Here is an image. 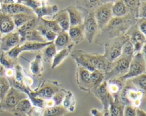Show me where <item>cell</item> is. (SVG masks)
Segmentation results:
<instances>
[{
  "instance_id": "obj_26",
  "label": "cell",
  "mask_w": 146,
  "mask_h": 116,
  "mask_svg": "<svg viewBox=\"0 0 146 116\" xmlns=\"http://www.w3.org/2000/svg\"><path fill=\"white\" fill-rule=\"evenodd\" d=\"M29 70L33 76L39 77L44 72V65H43V58L41 53L37 54L34 59L31 61L29 65Z\"/></svg>"
},
{
  "instance_id": "obj_5",
  "label": "cell",
  "mask_w": 146,
  "mask_h": 116,
  "mask_svg": "<svg viewBox=\"0 0 146 116\" xmlns=\"http://www.w3.org/2000/svg\"><path fill=\"white\" fill-rule=\"evenodd\" d=\"M129 40L130 36L126 33L123 35L115 37L107 41L104 44L105 51L103 54L106 59L110 63L113 62L114 61L118 59L121 55L123 46Z\"/></svg>"
},
{
  "instance_id": "obj_50",
  "label": "cell",
  "mask_w": 146,
  "mask_h": 116,
  "mask_svg": "<svg viewBox=\"0 0 146 116\" xmlns=\"http://www.w3.org/2000/svg\"><path fill=\"white\" fill-rule=\"evenodd\" d=\"M1 36H2V34H1V33H0V40H1Z\"/></svg>"
},
{
  "instance_id": "obj_28",
  "label": "cell",
  "mask_w": 146,
  "mask_h": 116,
  "mask_svg": "<svg viewBox=\"0 0 146 116\" xmlns=\"http://www.w3.org/2000/svg\"><path fill=\"white\" fill-rule=\"evenodd\" d=\"M61 105L64 107L67 113H73L75 111L76 101V98L72 92H71L70 91H66L65 95H64Z\"/></svg>"
},
{
  "instance_id": "obj_24",
  "label": "cell",
  "mask_w": 146,
  "mask_h": 116,
  "mask_svg": "<svg viewBox=\"0 0 146 116\" xmlns=\"http://www.w3.org/2000/svg\"><path fill=\"white\" fill-rule=\"evenodd\" d=\"M32 106L30 100L28 98H24L16 105L11 113L15 116H28Z\"/></svg>"
},
{
  "instance_id": "obj_20",
  "label": "cell",
  "mask_w": 146,
  "mask_h": 116,
  "mask_svg": "<svg viewBox=\"0 0 146 116\" xmlns=\"http://www.w3.org/2000/svg\"><path fill=\"white\" fill-rule=\"evenodd\" d=\"M16 30L12 17L0 11V33L6 34Z\"/></svg>"
},
{
  "instance_id": "obj_35",
  "label": "cell",
  "mask_w": 146,
  "mask_h": 116,
  "mask_svg": "<svg viewBox=\"0 0 146 116\" xmlns=\"http://www.w3.org/2000/svg\"><path fill=\"white\" fill-rule=\"evenodd\" d=\"M130 81L132 83L133 85L138 88L140 91H143V93L146 92V74H143L138 76L133 77L132 78H130Z\"/></svg>"
},
{
  "instance_id": "obj_32",
  "label": "cell",
  "mask_w": 146,
  "mask_h": 116,
  "mask_svg": "<svg viewBox=\"0 0 146 116\" xmlns=\"http://www.w3.org/2000/svg\"><path fill=\"white\" fill-rule=\"evenodd\" d=\"M41 51H42V54H42L43 61H44L45 62H51L53 58H54V56L57 52L56 48L55 45L54 44V41L51 42L50 44H48V46H46Z\"/></svg>"
},
{
  "instance_id": "obj_31",
  "label": "cell",
  "mask_w": 146,
  "mask_h": 116,
  "mask_svg": "<svg viewBox=\"0 0 146 116\" xmlns=\"http://www.w3.org/2000/svg\"><path fill=\"white\" fill-rule=\"evenodd\" d=\"M39 21L40 18H38V17L36 16V17H33L32 19L29 20V21H27V22H26L24 24H23V25L21 26V27H20L19 28L17 29L16 31L19 33V34H20L27 32V31L35 29H36Z\"/></svg>"
},
{
  "instance_id": "obj_49",
  "label": "cell",
  "mask_w": 146,
  "mask_h": 116,
  "mask_svg": "<svg viewBox=\"0 0 146 116\" xmlns=\"http://www.w3.org/2000/svg\"><path fill=\"white\" fill-rule=\"evenodd\" d=\"M100 4H107V3H114L118 0H99Z\"/></svg>"
},
{
  "instance_id": "obj_47",
  "label": "cell",
  "mask_w": 146,
  "mask_h": 116,
  "mask_svg": "<svg viewBox=\"0 0 146 116\" xmlns=\"http://www.w3.org/2000/svg\"><path fill=\"white\" fill-rule=\"evenodd\" d=\"M14 3H20V0H1V4H14Z\"/></svg>"
},
{
  "instance_id": "obj_36",
  "label": "cell",
  "mask_w": 146,
  "mask_h": 116,
  "mask_svg": "<svg viewBox=\"0 0 146 116\" xmlns=\"http://www.w3.org/2000/svg\"><path fill=\"white\" fill-rule=\"evenodd\" d=\"M67 111L62 105H56L51 108H44L43 116H64Z\"/></svg>"
},
{
  "instance_id": "obj_18",
  "label": "cell",
  "mask_w": 146,
  "mask_h": 116,
  "mask_svg": "<svg viewBox=\"0 0 146 116\" xmlns=\"http://www.w3.org/2000/svg\"><path fill=\"white\" fill-rule=\"evenodd\" d=\"M100 4L99 0H76L75 7L85 16L88 13L94 12Z\"/></svg>"
},
{
  "instance_id": "obj_4",
  "label": "cell",
  "mask_w": 146,
  "mask_h": 116,
  "mask_svg": "<svg viewBox=\"0 0 146 116\" xmlns=\"http://www.w3.org/2000/svg\"><path fill=\"white\" fill-rule=\"evenodd\" d=\"M145 93L135 88L129 79L126 80L118 96V101L123 105H131L140 108L145 96Z\"/></svg>"
},
{
  "instance_id": "obj_14",
  "label": "cell",
  "mask_w": 146,
  "mask_h": 116,
  "mask_svg": "<svg viewBox=\"0 0 146 116\" xmlns=\"http://www.w3.org/2000/svg\"><path fill=\"white\" fill-rule=\"evenodd\" d=\"M137 23V22H136ZM127 34L130 36V41L132 44L135 53L140 52L145 44V35H144L138 28L137 24H134L128 31Z\"/></svg>"
},
{
  "instance_id": "obj_43",
  "label": "cell",
  "mask_w": 146,
  "mask_h": 116,
  "mask_svg": "<svg viewBox=\"0 0 146 116\" xmlns=\"http://www.w3.org/2000/svg\"><path fill=\"white\" fill-rule=\"evenodd\" d=\"M136 108L131 105H125L123 109V116H135Z\"/></svg>"
},
{
  "instance_id": "obj_15",
  "label": "cell",
  "mask_w": 146,
  "mask_h": 116,
  "mask_svg": "<svg viewBox=\"0 0 146 116\" xmlns=\"http://www.w3.org/2000/svg\"><path fill=\"white\" fill-rule=\"evenodd\" d=\"M20 44V36L17 31L3 34L0 40V50L8 52Z\"/></svg>"
},
{
  "instance_id": "obj_6",
  "label": "cell",
  "mask_w": 146,
  "mask_h": 116,
  "mask_svg": "<svg viewBox=\"0 0 146 116\" xmlns=\"http://www.w3.org/2000/svg\"><path fill=\"white\" fill-rule=\"evenodd\" d=\"M63 89L64 88L62 85L57 81L46 80L43 83L40 84L36 89L31 91L28 94V97H37L46 101V100L51 99L56 93L62 91Z\"/></svg>"
},
{
  "instance_id": "obj_1",
  "label": "cell",
  "mask_w": 146,
  "mask_h": 116,
  "mask_svg": "<svg viewBox=\"0 0 146 116\" xmlns=\"http://www.w3.org/2000/svg\"><path fill=\"white\" fill-rule=\"evenodd\" d=\"M137 20L130 14L123 17H112L108 24L98 31L94 41L97 44L104 45L109 40L126 34L136 24Z\"/></svg>"
},
{
  "instance_id": "obj_13",
  "label": "cell",
  "mask_w": 146,
  "mask_h": 116,
  "mask_svg": "<svg viewBox=\"0 0 146 116\" xmlns=\"http://www.w3.org/2000/svg\"><path fill=\"white\" fill-rule=\"evenodd\" d=\"M91 93L101 103V104L103 105V108H104L103 110L108 109L110 104L113 101V98L111 96L110 93L108 92V88H107L106 81H103Z\"/></svg>"
},
{
  "instance_id": "obj_22",
  "label": "cell",
  "mask_w": 146,
  "mask_h": 116,
  "mask_svg": "<svg viewBox=\"0 0 146 116\" xmlns=\"http://www.w3.org/2000/svg\"><path fill=\"white\" fill-rule=\"evenodd\" d=\"M74 46V44H71L66 48L57 51L56 54H55L54 57L53 58L52 61H51V68L54 69V68H56L64 62V60L71 54Z\"/></svg>"
},
{
  "instance_id": "obj_53",
  "label": "cell",
  "mask_w": 146,
  "mask_h": 116,
  "mask_svg": "<svg viewBox=\"0 0 146 116\" xmlns=\"http://www.w3.org/2000/svg\"><path fill=\"white\" fill-rule=\"evenodd\" d=\"M20 1H21V0H20Z\"/></svg>"
},
{
  "instance_id": "obj_34",
  "label": "cell",
  "mask_w": 146,
  "mask_h": 116,
  "mask_svg": "<svg viewBox=\"0 0 146 116\" xmlns=\"http://www.w3.org/2000/svg\"><path fill=\"white\" fill-rule=\"evenodd\" d=\"M36 16V15H35V14L31 15V14H25V13H21V14H14L11 17H12L13 21H14V24L15 25L16 29H17Z\"/></svg>"
},
{
  "instance_id": "obj_21",
  "label": "cell",
  "mask_w": 146,
  "mask_h": 116,
  "mask_svg": "<svg viewBox=\"0 0 146 116\" xmlns=\"http://www.w3.org/2000/svg\"><path fill=\"white\" fill-rule=\"evenodd\" d=\"M66 10L68 14L70 21V27H75V26L81 25L84 22V15L80 10H78L74 6L68 7Z\"/></svg>"
},
{
  "instance_id": "obj_9",
  "label": "cell",
  "mask_w": 146,
  "mask_h": 116,
  "mask_svg": "<svg viewBox=\"0 0 146 116\" xmlns=\"http://www.w3.org/2000/svg\"><path fill=\"white\" fill-rule=\"evenodd\" d=\"M145 56L141 52L135 53L130 62L128 72L121 78L126 81V80L132 78L133 77L138 76L141 74H145Z\"/></svg>"
},
{
  "instance_id": "obj_33",
  "label": "cell",
  "mask_w": 146,
  "mask_h": 116,
  "mask_svg": "<svg viewBox=\"0 0 146 116\" xmlns=\"http://www.w3.org/2000/svg\"><path fill=\"white\" fill-rule=\"evenodd\" d=\"M128 9V13L138 19V9L141 5V0H123Z\"/></svg>"
},
{
  "instance_id": "obj_27",
  "label": "cell",
  "mask_w": 146,
  "mask_h": 116,
  "mask_svg": "<svg viewBox=\"0 0 146 116\" xmlns=\"http://www.w3.org/2000/svg\"><path fill=\"white\" fill-rule=\"evenodd\" d=\"M54 44L55 45L56 48V51H58L60 50L66 48L72 43L70 40L68 32L62 31L61 33L57 34L55 40L54 41Z\"/></svg>"
},
{
  "instance_id": "obj_17",
  "label": "cell",
  "mask_w": 146,
  "mask_h": 116,
  "mask_svg": "<svg viewBox=\"0 0 146 116\" xmlns=\"http://www.w3.org/2000/svg\"><path fill=\"white\" fill-rule=\"evenodd\" d=\"M125 81L121 77L113 78L107 81V88L113 98V101H118V96L125 85Z\"/></svg>"
},
{
  "instance_id": "obj_19",
  "label": "cell",
  "mask_w": 146,
  "mask_h": 116,
  "mask_svg": "<svg viewBox=\"0 0 146 116\" xmlns=\"http://www.w3.org/2000/svg\"><path fill=\"white\" fill-rule=\"evenodd\" d=\"M20 36V44H23L25 41L29 42H38V43H46L48 42L45 39L44 36L39 33V31L36 29H33L31 31H27L25 33L19 34Z\"/></svg>"
},
{
  "instance_id": "obj_11",
  "label": "cell",
  "mask_w": 146,
  "mask_h": 116,
  "mask_svg": "<svg viewBox=\"0 0 146 116\" xmlns=\"http://www.w3.org/2000/svg\"><path fill=\"white\" fill-rule=\"evenodd\" d=\"M112 3L101 4L94 10V17L98 27V31L104 28L112 18Z\"/></svg>"
},
{
  "instance_id": "obj_29",
  "label": "cell",
  "mask_w": 146,
  "mask_h": 116,
  "mask_svg": "<svg viewBox=\"0 0 146 116\" xmlns=\"http://www.w3.org/2000/svg\"><path fill=\"white\" fill-rule=\"evenodd\" d=\"M111 11L113 17H123L129 14L123 0H118L113 3Z\"/></svg>"
},
{
  "instance_id": "obj_23",
  "label": "cell",
  "mask_w": 146,
  "mask_h": 116,
  "mask_svg": "<svg viewBox=\"0 0 146 116\" xmlns=\"http://www.w3.org/2000/svg\"><path fill=\"white\" fill-rule=\"evenodd\" d=\"M52 19L55 20L63 31H68L70 28V21L68 14L65 9L58 11L52 17Z\"/></svg>"
},
{
  "instance_id": "obj_37",
  "label": "cell",
  "mask_w": 146,
  "mask_h": 116,
  "mask_svg": "<svg viewBox=\"0 0 146 116\" xmlns=\"http://www.w3.org/2000/svg\"><path fill=\"white\" fill-rule=\"evenodd\" d=\"M124 105L118 101H113L109 105L108 111L111 116H123Z\"/></svg>"
},
{
  "instance_id": "obj_3",
  "label": "cell",
  "mask_w": 146,
  "mask_h": 116,
  "mask_svg": "<svg viewBox=\"0 0 146 116\" xmlns=\"http://www.w3.org/2000/svg\"><path fill=\"white\" fill-rule=\"evenodd\" d=\"M76 80L77 86L81 91L91 93L104 81V74L98 71H88L77 66Z\"/></svg>"
},
{
  "instance_id": "obj_52",
  "label": "cell",
  "mask_w": 146,
  "mask_h": 116,
  "mask_svg": "<svg viewBox=\"0 0 146 116\" xmlns=\"http://www.w3.org/2000/svg\"><path fill=\"white\" fill-rule=\"evenodd\" d=\"M0 102H1V98H0Z\"/></svg>"
},
{
  "instance_id": "obj_30",
  "label": "cell",
  "mask_w": 146,
  "mask_h": 116,
  "mask_svg": "<svg viewBox=\"0 0 146 116\" xmlns=\"http://www.w3.org/2000/svg\"><path fill=\"white\" fill-rule=\"evenodd\" d=\"M36 29L37 31H39L40 34L45 38L46 41H48V42H52V41H54L57 36L56 34H55V33L53 32L51 30H50L49 29L47 28V27L41 22V20H40L39 23H38V26H37Z\"/></svg>"
},
{
  "instance_id": "obj_8",
  "label": "cell",
  "mask_w": 146,
  "mask_h": 116,
  "mask_svg": "<svg viewBox=\"0 0 146 116\" xmlns=\"http://www.w3.org/2000/svg\"><path fill=\"white\" fill-rule=\"evenodd\" d=\"M132 58L121 56L118 59L111 63L110 69L104 74V81H108L113 78L122 77L127 74L130 62Z\"/></svg>"
},
{
  "instance_id": "obj_38",
  "label": "cell",
  "mask_w": 146,
  "mask_h": 116,
  "mask_svg": "<svg viewBox=\"0 0 146 116\" xmlns=\"http://www.w3.org/2000/svg\"><path fill=\"white\" fill-rule=\"evenodd\" d=\"M40 20L47 28L49 29L50 30H51L55 34H58L62 31L61 27H59L58 23L55 20L52 19H46L45 18H40Z\"/></svg>"
},
{
  "instance_id": "obj_12",
  "label": "cell",
  "mask_w": 146,
  "mask_h": 116,
  "mask_svg": "<svg viewBox=\"0 0 146 116\" xmlns=\"http://www.w3.org/2000/svg\"><path fill=\"white\" fill-rule=\"evenodd\" d=\"M83 27L84 38L88 43L93 42L97 33L98 32V27L95 19L94 12L88 13L84 16Z\"/></svg>"
},
{
  "instance_id": "obj_10",
  "label": "cell",
  "mask_w": 146,
  "mask_h": 116,
  "mask_svg": "<svg viewBox=\"0 0 146 116\" xmlns=\"http://www.w3.org/2000/svg\"><path fill=\"white\" fill-rule=\"evenodd\" d=\"M51 43V42H48V41L46 43L25 41L23 44H19L17 46L10 50L9 51L7 52V54L10 58H13V59H17L21 53L24 52V51H40Z\"/></svg>"
},
{
  "instance_id": "obj_40",
  "label": "cell",
  "mask_w": 146,
  "mask_h": 116,
  "mask_svg": "<svg viewBox=\"0 0 146 116\" xmlns=\"http://www.w3.org/2000/svg\"><path fill=\"white\" fill-rule=\"evenodd\" d=\"M10 87L11 86L9 82V80L5 76H0V98H1V101L6 95Z\"/></svg>"
},
{
  "instance_id": "obj_2",
  "label": "cell",
  "mask_w": 146,
  "mask_h": 116,
  "mask_svg": "<svg viewBox=\"0 0 146 116\" xmlns=\"http://www.w3.org/2000/svg\"><path fill=\"white\" fill-rule=\"evenodd\" d=\"M71 56L77 66L91 71H98L105 74L111 65V63L108 62L104 55L101 54H88L82 50H76L71 51Z\"/></svg>"
},
{
  "instance_id": "obj_48",
  "label": "cell",
  "mask_w": 146,
  "mask_h": 116,
  "mask_svg": "<svg viewBox=\"0 0 146 116\" xmlns=\"http://www.w3.org/2000/svg\"><path fill=\"white\" fill-rule=\"evenodd\" d=\"M135 116H146V113L143 110H142L140 108H137Z\"/></svg>"
},
{
  "instance_id": "obj_42",
  "label": "cell",
  "mask_w": 146,
  "mask_h": 116,
  "mask_svg": "<svg viewBox=\"0 0 146 116\" xmlns=\"http://www.w3.org/2000/svg\"><path fill=\"white\" fill-rule=\"evenodd\" d=\"M44 111V108H40V107L34 106V105H33L31 111L29 113L28 116H43Z\"/></svg>"
},
{
  "instance_id": "obj_16",
  "label": "cell",
  "mask_w": 146,
  "mask_h": 116,
  "mask_svg": "<svg viewBox=\"0 0 146 116\" xmlns=\"http://www.w3.org/2000/svg\"><path fill=\"white\" fill-rule=\"evenodd\" d=\"M0 11L10 16L21 14V13H25V14H31V15L35 14L31 9L21 3H14V4H1V7H0Z\"/></svg>"
},
{
  "instance_id": "obj_25",
  "label": "cell",
  "mask_w": 146,
  "mask_h": 116,
  "mask_svg": "<svg viewBox=\"0 0 146 116\" xmlns=\"http://www.w3.org/2000/svg\"><path fill=\"white\" fill-rule=\"evenodd\" d=\"M67 32L72 44H78L84 40V34L83 24L75 27H70Z\"/></svg>"
},
{
  "instance_id": "obj_44",
  "label": "cell",
  "mask_w": 146,
  "mask_h": 116,
  "mask_svg": "<svg viewBox=\"0 0 146 116\" xmlns=\"http://www.w3.org/2000/svg\"><path fill=\"white\" fill-rule=\"evenodd\" d=\"M138 19H146V1H141L138 9Z\"/></svg>"
},
{
  "instance_id": "obj_51",
  "label": "cell",
  "mask_w": 146,
  "mask_h": 116,
  "mask_svg": "<svg viewBox=\"0 0 146 116\" xmlns=\"http://www.w3.org/2000/svg\"><path fill=\"white\" fill-rule=\"evenodd\" d=\"M1 0H0V7H1Z\"/></svg>"
},
{
  "instance_id": "obj_45",
  "label": "cell",
  "mask_w": 146,
  "mask_h": 116,
  "mask_svg": "<svg viewBox=\"0 0 146 116\" xmlns=\"http://www.w3.org/2000/svg\"><path fill=\"white\" fill-rule=\"evenodd\" d=\"M136 24L138 29L144 35H146V19H138Z\"/></svg>"
},
{
  "instance_id": "obj_7",
  "label": "cell",
  "mask_w": 146,
  "mask_h": 116,
  "mask_svg": "<svg viewBox=\"0 0 146 116\" xmlns=\"http://www.w3.org/2000/svg\"><path fill=\"white\" fill-rule=\"evenodd\" d=\"M27 98V94L11 86L0 102V113L8 112L11 113L21 100Z\"/></svg>"
},
{
  "instance_id": "obj_41",
  "label": "cell",
  "mask_w": 146,
  "mask_h": 116,
  "mask_svg": "<svg viewBox=\"0 0 146 116\" xmlns=\"http://www.w3.org/2000/svg\"><path fill=\"white\" fill-rule=\"evenodd\" d=\"M66 90L63 89L62 91H59V92L56 93L54 96L52 97V101L54 102V105H61V103L63 102V100H64V95H65Z\"/></svg>"
},
{
  "instance_id": "obj_39",
  "label": "cell",
  "mask_w": 146,
  "mask_h": 116,
  "mask_svg": "<svg viewBox=\"0 0 146 116\" xmlns=\"http://www.w3.org/2000/svg\"><path fill=\"white\" fill-rule=\"evenodd\" d=\"M134 54H135L134 48L129 40V41H127V42L124 44L123 46L122 52H121V56H124V57H126V58H132Z\"/></svg>"
},
{
  "instance_id": "obj_46",
  "label": "cell",
  "mask_w": 146,
  "mask_h": 116,
  "mask_svg": "<svg viewBox=\"0 0 146 116\" xmlns=\"http://www.w3.org/2000/svg\"><path fill=\"white\" fill-rule=\"evenodd\" d=\"M91 114L92 115V116H105L103 111H99V110L96 109V108H92L91 110Z\"/></svg>"
}]
</instances>
